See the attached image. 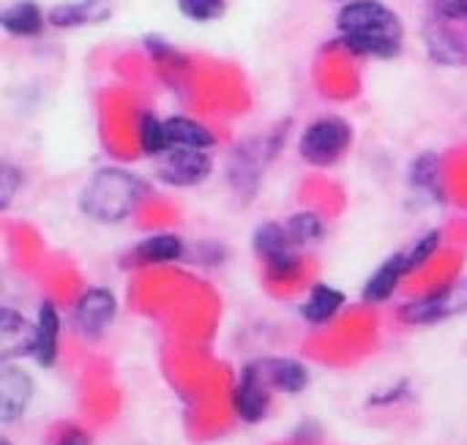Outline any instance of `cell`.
<instances>
[{
	"mask_svg": "<svg viewBox=\"0 0 467 445\" xmlns=\"http://www.w3.org/2000/svg\"><path fill=\"white\" fill-rule=\"evenodd\" d=\"M148 194V186L120 170V167H107V170H99L88 186L82 189V213L90 216L93 222H101V224H115V222H123L129 219L140 202L145 200Z\"/></svg>",
	"mask_w": 467,
	"mask_h": 445,
	"instance_id": "cell-1",
	"label": "cell"
},
{
	"mask_svg": "<svg viewBox=\"0 0 467 445\" xmlns=\"http://www.w3.org/2000/svg\"><path fill=\"white\" fill-rule=\"evenodd\" d=\"M350 142H353L350 123L345 118L326 115L304 129L298 150H301L304 161H309L315 167H328L350 148Z\"/></svg>",
	"mask_w": 467,
	"mask_h": 445,
	"instance_id": "cell-2",
	"label": "cell"
},
{
	"mask_svg": "<svg viewBox=\"0 0 467 445\" xmlns=\"http://www.w3.org/2000/svg\"><path fill=\"white\" fill-rule=\"evenodd\" d=\"M252 246L257 252V257L265 265L268 279L274 282H287L298 274L301 268V257H298V246L290 241L287 227L276 224V222H265L254 230Z\"/></svg>",
	"mask_w": 467,
	"mask_h": 445,
	"instance_id": "cell-3",
	"label": "cell"
},
{
	"mask_svg": "<svg viewBox=\"0 0 467 445\" xmlns=\"http://www.w3.org/2000/svg\"><path fill=\"white\" fill-rule=\"evenodd\" d=\"M467 312V279L451 282L432 295H424L419 301H408L400 306L397 317L405 326H438L451 317H460Z\"/></svg>",
	"mask_w": 467,
	"mask_h": 445,
	"instance_id": "cell-4",
	"label": "cell"
},
{
	"mask_svg": "<svg viewBox=\"0 0 467 445\" xmlns=\"http://www.w3.org/2000/svg\"><path fill=\"white\" fill-rule=\"evenodd\" d=\"M337 25H339L342 33L402 41L400 16L380 0H350L348 5H342V11L337 16Z\"/></svg>",
	"mask_w": 467,
	"mask_h": 445,
	"instance_id": "cell-5",
	"label": "cell"
},
{
	"mask_svg": "<svg viewBox=\"0 0 467 445\" xmlns=\"http://www.w3.org/2000/svg\"><path fill=\"white\" fill-rule=\"evenodd\" d=\"M211 156L205 150L197 148H170L164 156H159L156 164V178L164 186H175V189H189L202 183L211 175Z\"/></svg>",
	"mask_w": 467,
	"mask_h": 445,
	"instance_id": "cell-6",
	"label": "cell"
},
{
	"mask_svg": "<svg viewBox=\"0 0 467 445\" xmlns=\"http://www.w3.org/2000/svg\"><path fill=\"white\" fill-rule=\"evenodd\" d=\"M118 315V298L107 287H90L85 290L74 309H71V323L85 339H99L115 320Z\"/></svg>",
	"mask_w": 467,
	"mask_h": 445,
	"instance_id": "cell-7",
	"label": "cell"
},
{
	"mask_svg": "<svg viewBox=\"0 0 467 445\" xmlns=\"http://www.w3.org/2000/svg\"><path fill=\"white\" fill-rule=\"evenodd\" d=\"M268 405H271V386L265 383L260 364H246L233 391L235 416L246 424H257L268 416Z\"/></svg>",
	"mask_w": 467,
	"mask_h": 445,
	"instance_id": "cell-8",
	"label": "cell"
},
{
	"mask_svg": "<svg viewBox=\"0 0 467 445\" xmlns=\"http://www.w3.org/2000/svg\"><path fill=\"white\" fill-rule=\"evenodd\" d=\"M276 140H249L244 145L235 148L233 159H230V183L235 186V191H254L257 181L268 164V159L276 153Z\"/></svg>",
	"mask_w": 467,
	"mask_h": 445,
	"instance_id": "cell-9",
	"label": "cell"
},
{
	"mask_svg": "<svg viewBox=\"0 0 467 445\" xmlns=\"http://www.w3.org/2000/svg\"><path fill=\"white\" fill-rule=\"evenodd\" d=\"M33 378L14 367V364H0V424L8 427L19 421L30 402H33Z\"/></svg>",
	"mask_w": 467,
	"mask_h": 445,
	"instance_id": "cell-10",
	"label": "cell"
},
{
	"mask_svg": "<svg viewBox=\"0 0 467 445\" xmlns=\"http://www.w3.org/2000/svg\"><path fill=\"white\" fill-rule=\"evenodd\" d=\"M36 350V323L25 320L11 306L0 309V364H14L16 358H33Z\"/></svg>",
	"mask_w": 467,
	"mask_h": 445,
	"instance_id": "cell-11",
	"label": "cell"
},
{
	"mask_svg": "<svg viewBox=\"0 0 467 445\" xmlns=\"http://www.w3.org/2000/svg\"><path fill=\"white\" fill-rule=\"evenodd\" d=\"M424 47L438 66H465L467 44L446 25V19H430L424 25Z\"/></svg>",
	"mask_w": 467,
	"mask_h": 445,
	"instance_id": "cell-12",
	"label": "cell"
},
{
	"mask_svg": "<svg viewBox=\"0 0 467 445\" xmlns=\"http://www.w3.org/2000/svg\"><path fill=\"white\" fill-rule=\"evenodd\" d=\"M60 353V312L52 301L38 304L36 312V350L33 361L41 369H52Z\"/></svg>",
	"mask_w": 467,
	"mask_h": 445,
	"instance_id": "cell-13",
	"label": "cell"
},
{
	"mask_svg": "<svg viewBox=\"0 0 467 445\" xmlns=\"http://www.w3.org/2000/svg\"><path fill=\"white\" fill-rule=\"evenodd\" d=\"M410 274V268H408V260H405V252H397V254H391L383 265H378V271L367 279V285H364V290H361V298H364V304H383V301H389L394 293H397V287L402 285V279Z\"/></svg>",
	"mask_w": 467,
	"mask_h": 445,
	"instance_id": "cell-14",
	"label": "cell"
},
{
	"mask_svg": "<svg viewBox=\"0 0 467 445\" xmlns=\"http://www.w3.org/2000/svg\"><path fill=\"white\" fill-rule=\"evenodd\" d=\"M112 16L109 0H74L60 3L47 14V22L55 27H82V25H101Z\"/></svg>",
	"mask_w": 467,
	"mask_h": 445,
	"instance_id": "cell-15",
	"label": "cell"
},
{
	"mask_svg": "<svg viewBox=\"0 0 467 445\" xmlns=\"http://www.w3.org/2000/svg\"><path fill=\"white\" fill-rule=\"evenodd\" d=\"M265 383L282 394H301L309 386V372L301 361L296 358H265L257 361Z\"/></svg>",
	"mask_w": 467,
	"mask_h": 445,
	"instance_id": "cell-16",
	"label": "cell"
},
{
	"mask_svg": "<svg viewBox=\"0 0 467 445\" xmlns=\"http://www.w3.org/2000/svg\"><path fill=\"white\" fill-rule=\"evenodd\" d=\"M345 306V293L331 287V285H315L309 290V298L301 304L298 315L309 323V326H326L331 323Z\"/></svg>",
	"mask_w": 467,
	"mask_h": 445,
	"instance_id": "cell-17",
	"label": "cell"
},
{
	"mask_svg": "<svg viewBox=\"0 0 467 445\" xmlns=\"http://www.w3.org/2000/svg\"><path fill=\"white\" fill-rule=\"evenodd\" d=\"M186 254V246L178 235L172 233H159V235H148L145 241H140L131 252V260L140 265H164V263H175Z\"/></svg>",
	"mask_w": 467,
	"mask_h": 445,
	"instance_id": "cell-18",
	"label": "cell"
},
{
	"mask_svg": "<svg viewBox=\"0 0 467 445\" xmlns=\"http://www.w3.org/2000/svg\"><path fill=\"white\" fill-rule=\"evenodd\" d=\"M0 25L11 36L30 38V36H38L44 30V14L33 0H16L0 11Z\"/></svg>",
	"mask_w": 467,
	"mask_h": 445,
	"instance_id": "cell-19",
	"label": "cell"
},
{
	"mask_svg": "<svg viewBox=\"0 0 467 445\" xmlns=\"http://www.w3.org/2000/svg\"><path fill=\"white\" fill-rule=\"evenodd\" d=\"M164 129H167L170 148H197V150H208L216 142V137L202 123H197L192 118H183V115L167 118L164 120Z\"/></svg>",
	"mask_w": 467,
	"mask_h": 445,
	"instance_id": "cell-20",
	"label": "cell"
},
{
	"mask_svg": "<svg viewBox=\"0 0 467 445\" xmlns=\"http://www.w3.org/2000/svg\"><path fill=\"white\" fill-rule=\"evenodd\" d=\"M337 44L353 55H367V57H394L402 49V41L378 38V36H356V33H342Z\"/></svg>",
	"mask_w": 467,
	"mask_h": 445,
	"instance_id": "cell-21",
	"label": "cell"
},
{
	"mask_svg": "<svg viewBox=\"0 0 467 445\" xmlns=\"http://www.w3.org/2000/svg\"><path fill=\"white\" fill-rule=\"evenodd\" d=\"M285 227H287L290 241H293L298 249L312 246V243H317V241L326 235V224H323V219H320L317 213H312V211L293 213V216L285 222Z\"/></svg>",
	"mask_w": 467,
	"mask_h": 445,
	"instance_id": "cell-22",
	"label": "cell"
},
{
	"mask_svg": "<svg viewBox=\"0 0 467 445\" xmlns=\"http://www.w3.org/2000/svg\"><path fill=\"white\" fill-rule=\"evenodd\" d=\"M140 148H142L145 156H156V159L170 150V140H167L164 120H159L150 112H145L140 118Z\"/></svg>",
	"mask_w": 467,
	"mask_h": 445,
	"instance_id": "cell-23",
	"label": "cell"
},
{
	"mask_svg": "<svg viewBox=\"0 0 467 445\" xmlns=\"http://www.w3.org/2000/svg\"><path fill=\"white\" fill-rule=\"evenodd\" d=\"M224 0H178V11L192 22H213L224 14Z\"/></svg>",
	"mask_w": 467,
	"mask_h": 445,
	"instance_id": "cell-24",
	"label": "cell"
},
{
	"mask_svg": "<svg viewBox=\"0 0 467 445\" xmlns=\"http://www.w3.org/2000/svg\"><path fill=\"white\" fill-rule=\"evenodd\" d=\"M441 241H443V235H441V230H432V233H427V235H421L410 249H405V260H408V268H410V274L416 271V268H421L427 260H432V254L441 249Z\"/></svg>",
	"mask_w": 467,
	"mask_h": 445,
	"instance_id": "cell-25",
	"label": "cell"
},
{
	"mask_svg": "<svg viewBox=\"0 0 467 445\" xmlns=\"http://www.w3.org/2000/svg\"><path fill=\"white\" fill-rule=\"evenodd\" d=\"M19 186H22V172L16 167H11L8 161H3L0 164V211H8Z\"/></svg>",
	"mask_w": 467,
	"mask_h": 445,
	"instance_id": "cell-26",
	"label": "cell"
},
{
	"mask_svg": "<svg viewBox=\"0 0 467 445\" xmlns=\"http://www.w3.org/2000/svg\"><path fill=\"white\" fill-rule=\"evenodd\" d=\"M413 183L419 189H430L435 191L438 189V159L432 153L421 156L416 164H413Z\"/></svg>",
	"mask_w": 467,
	"mask_h": 445,
	"instance_id": "cell-27",
	"label": "cell"
},
{
	"mask_svg": "<svg viewBox=\"0 0 467 445\" xmlns=\"http://www.w3.org/2000/svg\"><path fill=\"white\" fill-rule=\"evenodd\" d=\"M438 19H467V0H427Z\"/></svg>",
	"mask_w": 467,
	"mask_h": 445,
	"instance_id": "cell-28",
	"label": "cell"
},
{
	"mask_svg": "<svg viewBox=\"0 0 467 445\" xmlns=\"http://www.w3.org/2000/svg\"><path fill=\"white\" fill-rule=\"evenodd\" d=\"M145 47H148V52H150L156 60H161V63H175V60L183 63V57H181L170 44H164V41L156 38V36H153V38H145Z\"/></svg>",
	"mask_w": 467,
	"mask_h": 445,
	"instance_id": "cell-29",
	"label": "cell"
},
{
	"mask_svg": "<svg viewBox=\"0 0 467 445\" xmlns=\"http://www.w3.org/2000/svg\"><path fill=\"white\" fill-rule=\"evenodd\" d=\"M57 445H90V440H88V435H82L79 429H68V432L57 440Z\"/></svg>",
	"mask_w": 467,
	"mask_h": 445,
	"instance_id": "cell-30",
	"label": "cell"
},
{
	"mask_svg": "<svg viewBox=\"0 0 467 445\" xmlns=\"http://www.w3.org/2000/svg\"><path fill=\"white\" fill-rule=\"evenodd\" d=\"M0 445H11V440L8 438H0Z\"/></svg>",
	"mask_w": 467,
	"mask_h": 445,
	"instance_id": "cell-31",
	"label": "cell"
}]
</instances>
